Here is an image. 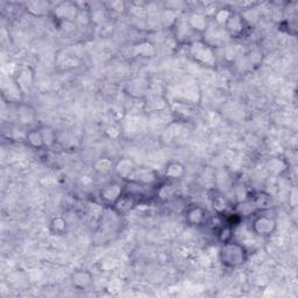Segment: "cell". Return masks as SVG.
<instances>
[{
	"label": "cell",
	"instance_id": "cell-17",
	"mask_svg": "<svg viewBox=\"0 0 298 298\" xmlns=\"http://www.w3.org/2000/svg\"><path fill=\"white\" fill-rule=\"evenodd\" d=\"M136 165L130 159H121L119 162L114 165V172L117 175L122 177L123 180H127L131 176V174L134 172Z\"/></svg>",
	"mask_w": 298,
	"mask_h": 298
},
{
	"label": "cell",
	"instance_id": "cell-1",
	"mask_svg": "<svg viewBox=\"0 0 298 298\" xmlns=\"http://www.w3.org/2000/svg\"><path fill=\"white\" fill-rule=\"evenodd\" d=\"M220 260L226 267H239L247 260V250L237 241H227L220 248Z\"/></svg>",
	"mask_w": 298,
	"mask_h": 298
},
{
	"label": "cell",
	"instance_id": "cell-24",
	"mask_svg": "<svg viewBox=\"0 0 298 298\" xmlns=\"http://www.w3.org/2000/svg\"><path fill=\"white\" fill-rule=\"evenodd\" d=\"M212 206L216 210V212L218 215H223L226 212V210L229 206V204L227 202V199L224 197L221 194H218L214 196V198H212Z\"/></svg>",
	"mask_w": 298,
	"mask_h": 298
},
{
	"label": "cell",
	"instance_id": "cell-19",
	"mask_svg": "<svg viewBox=\"0 0 298 298\" xmlns=\"http://www.w3.org/2000/svg\"><path fill=\"white\" fill-rule=\"evenodd\" d=\"M25 139H26L27 143L32 148H35V149L45 148L44 139H42L40 129H31L29 131H27L26 135H25Z\"/></svg>",
	"mask_w": 298,
	"mask_h": 298
},
{
	"label": "cell",
	"instance_id": "cell-5",
	"mask_svg": "<svg viewBox=\"0 0 298 298\" xmlns=\"http://www.w3.org/2000/svg\"><path fill=\"white\" fill-rule=\"evenodd\" d=\"M204 35H205L207 39H204L203 41L215 48V47L224 44V41L228 36V34L226 32V29L224 28V26H220V25L217 24L215 25L208 24L206 31L204 32Z\"/></svg>",
	"mask_w": 298,
	"mask_h": 298
},
{
	"label": "cell",
	"instance_id": "cell-11",
	"mask_svg": "<svg viewBox=\"0 0 298 298\" xmlns=\"http://www.w3.org/2000/svg\"><path fill=\"white\" fill-rule=\"evenodd\" d=\"M71 283L78 290H87L93 283V276L88 270H76L71 275Z\"/></svg>",
	"mask_w": 298,
	"mask_h": 298
},
{
	"label": "cell",
	"instance_id": "cell-12",
	"mask_svg": "<svg viewBox=\"0 0 298 298\" xmlns=\"http://www.w3.org/2000/svg\"><path fill=\"white\" fill-rule=\"evenodd\" d=\"M185 219L191 226H198L203 225L207 221V214L201 206H191L186 210Z\"/></svg>",
	"mask_w": 298,
	"mask_h": 298
},
{
	"label": "cell",
	"instance_id": "cell-18",
	"mask_svg": "<svg viewBox=\"0 0 298 298\" xmlns=\"http://www.w3.org/2000/svg\"><path fill=\"white\" fill-rule=\"evenodd\" d=\"M185 174V168L184 165L180 162H176V161H172L167 165H165L164 169V176L169 178V180H178V178H182Z\"/></svg>",
	"mask_w": 298,
	"mask_h": 298
},
{
	"label": "cell",
	"instance_id": "cell-3",
	"mask_svg": "<svg viewBox=\"0 0 298 298\" xmlns=\"http://www.w3.org/2000/svg\"><path fill=\"white\" fill-rule=\"evenodd\" d=\"M278 224H276L275 218L267 215H260L253 220L252 229L255 234L260 237H269L275 232Z\"/></svg>",
	"mask_w": 298,
	"mask_h": 298
},
{
	"label": "cell",
	"instance_id": "cell-6",
	"mask_svg": "<svg viewBox=\"0 0 298 298\" xmlns=\"http://www.w3.org/2000/svg\"><path fill=\"white\" fill-rule=\"evenodd\" d=\"M247 27V24L244 19V16L240 13H236L233 12L227 20V23L225 24L224 28L226 29L228 36L231 37H240L244 34L245 29Z\"/></svg>",
	"mask_w": 298,
	"mask_h": 298
},
{
	"label": "cell",
	"instance_id": "cell-23",
	"mask_svg": "<svg viewBox=\"0 0 298 298\" xmlns=\"http://www.w3.org/2000/svg\"><path fill=\"white\" fill-rule=\"evenodd\" d=\"M28 11L34 15H46L49 12V5L45 2H33L27 4Z\"/></svg>",
	"mask_w": 298,
	"mask_h": 298
},
{
	"label": "cell",
	"instance_id": "cell-25",
	"mask_svg": "<svg viewBox=\"0 0 298 298\" xmlns=\"http://www.w3.org/2000/svg\"><path fill=\"white\" fill-rule=\"evenodd\" d=\"M40 131L42 134V139H44L45 147H52L55 143V141H56V134H55V131L48 126L40 127Z\"/></svg>",
	"mask_w": 298,
	"mask_h": 298
},
{
	"label": "cell",
	"instance_id": "cell-10",
	"mask_svg": "<svg viewBox=\"0 0 298 298\" xmlns=\"http://www.w3.org/2000/svg\"><path fill=\"white\" fill-rule=\"evenodd\" d=\"M123 190L122 186L119 183H111V184L105 185L103 189L100 190V199L101 202L106 205L112 206L114 203L118 201V198L122 195Z\"/></svg>",
	"mask_w": 298,
	"mask_h": 298
},
{
	"label": "cell",
	"instance_id": "cell-16",
	"mask_svg": "<svg viewBox=\"0 0 298 298\" xmlns=\"http://www.w3.org/2000/svg\"><path fill=\"white\" fill-rule=\"evenodd\" d=\"M18 118L23 125L31 126L36 120V113L31 106L20 104L18 109Z\"/></svg>",
	"mask_w": 298,
	"mask_h": 298
},
{
	"label": "cell",
	"instance_id": "cell-9",
	"mask_svg": "<svg viewBox=\"0 0 298 298\" xmlns=\"http://www.w3.org/2000/svg\"><path fill=\"white\" fill-rule=\"evenodd\" d=\"M78 8L76 5L71 3H62L55 8L54 13L56 15V18L61 21V23H74L75 19H77L78 16Z\"/></svg>",
	"mask_w": 298,
	"mask_h": 298
},
{
	"label": "cell",
	"instance_id": "cell-26",
	"mask_svg": "<svg viewBox=\"0 0 298 298\" xmlns=\"http://www.w3.org/2000/svg\"><path fill=\"white\" fill-rule=\"evenodd\" d=\"M134 50L136 55H140V56H152L153 54L155 53V48L151 42H141V44L134 46Z\"/></svg>",
	"mask_w": 298,
	"mask_h": 298
},
{
	"label": "cell",
	"instance_id": "cell-2",
	"mask_svg": "<svg viewBox=\"0 0 298 298\" xmlns=\"http://www.w3.org/2000/svg\"><path fill=\"white\" fill-rule=\"evenodd\" d=\"M189 55L196 63L204 67H215L217 63L215 48L203 40L191 42L189 46Z\"/></svg>",
	"mask_w": 298,
	"mask_h": 298
},
{
	"label": "cell",
	"instance_id": "cell-7",
	"mask_svg": "<svg viewBox=\"0 0 298 298\" xmlns=\"http://www.w3.org/2000/svg\"><path fill=\"white\" fill-rule=\"evenodd\" d=\"M127 180L139 185H148L157 180V175L154 170L149 168H135Z\"/></svg>",
	"mask_w": 298,
	"mask_h": 298
},
{
	"label": "cell",
	"instance_id": "cell-8",
	"mask_svg": "<svg viewBox=\"0 0 298 298\" xmlns=\"http://www.w3.org/2000/svg\"><path fill=\"white\" fill-rule=\"evenodd\" d=\"M136 205V198L133 194H123L118 198V201L112 205V211L118 216H123L131 212Z\"/></svg>",
	"mask_w": 298,
	"mask_h": 298
},
{
	"label": "cell",
	"instance_id": "cell-20",
	"mask_svg": "<svg viewBox=\"0 0 298 298\" xmlns=\"http://www.w3.org/2000/svg\"><path fill=\"white\" fill-rule=\"evenodd\" d=\"M250 204L253 207H257L259 210H267L268 207H270L271 199L268 195L260 193L250 197Z\"/></svg>",
	"mask_w": 298,
	"mask_h": 298
},
{
	"label": "cell",
	"instance_id": "cell-28",
	"mask_svg": "<svg viewBox=\"0 0 298 298\" xmlns=\"http://www.w3.org/2000/svg\"><path fill=\"white\" fill-rule=\"evenodd\" d=\"M218 238L219 240L225 244V242L231 241L233 238V228L231 225H223L219 229H218Z\"/></svg>",
	"mask_w": 298,
	"mask_h": 298
},
{
	"label": "cell",
	"instance_id": "cell-27",
	"mask_svg": "<svg viewBox=\"0 0 298 298\" xmlns=\"http://www.w3.org/2000/svg\"><path fill=\"white\" fill-rule=\"evenodd\" d=\"M233 13V11L228 10V8H220V10H217L214 14L215 23L217 25H220V26H225V24L227 23V20L229 19V16Z\"/></svg>",
	"mask_w": 298,
	"mask_h": 298
},
{
	"label": "cell",
	"instance_id": "cell-13",
	"mask_svg": "<svg viewBox=\"0 0 298 298\" xmlns=\"http://www.w3.org/2000/svg\"><path fill=\"white\" fill-rule=\"evenodd\" d=\"M186 20H188L189 26L195 33L204 34L208 26L207 16L203 13H199V12H195V13L190 14Z\"/></svg>",
	"mask_w": 298,
	"mask_h": 298
},
{
	"label": "cell",
	"instance_id": "cell-21",
	"mask_svg": "<svg viewBox=\"0 0 298 298\" xmlns=\"http://www.w3.org/2000/svg\"><path fill=\"white\" fill-rule=\"evenodd\" d=\"M93 168L99 174H109L114 170V163L109 157H100L93 163Z\"/></svg>",
	"mask_w": 298,
	"mask_h": 298
},
{
	"label": "cell",
	"instance_id": "cell-4",
	"mask_svg": "<svg viewBox=\"0 0 298 298\" xmlns=\"http://www.w3.org/2000/svg\"><path fill=\"white\" fill-rule=\"evenodd\" d=\"M13 79L24 95L32 90L34 85V71L31 67L21 66L14 72Z\"/></svg>",
	"mask_w": 298,
	"mask_h": 298
},
{
	"label": "cell",
	"instance_id": "cell-15",
	"mask_svg": "<svg viewBox=\"0 0 298 298\" xmlns=\"http://www.w3.org/2000/svg\"><path fill=\"white\" fill-rule=\"evenodd\" d=\"M129 95L134 98H141L149 92V85L143 79H134L127 84Z\"/></svg>",
	"mask_w": 298,
	"mask_h": 298
},
{
	"label": "cell",
	"instance_id": "cell-22",
	"mask_svg": "<svg viewBox=\"0 0 298 298\" xmlns=\"http://www.w3.org/2000/svg\"><path fill=\"white\" fill-rule=\"evenodd\" d=\"M68 224L67 220L63 217H55V218L50 221V231L56 236H63L67 233Z\"/></svg>",
	"mask_w": 298,
	"mask_h": 298
},
{
	"label": "cell",
	"instance_id": "cell-14",
	"mask_svg": "<svg viewBox=\"0 0 298 298\" xmlns=\"http://www.w3.org/2000/svg\"><path fill=\"white\" fill-rule=\"evenodd\" d=\"M174 28H175L176 39L181 42H185L189 37H191L193 33H195L189 26L188 20H184V19L175 20V23H174Z\"/></svg>",
	"mask_w": 298,
	"mask_h": 298
}]
</instances>
